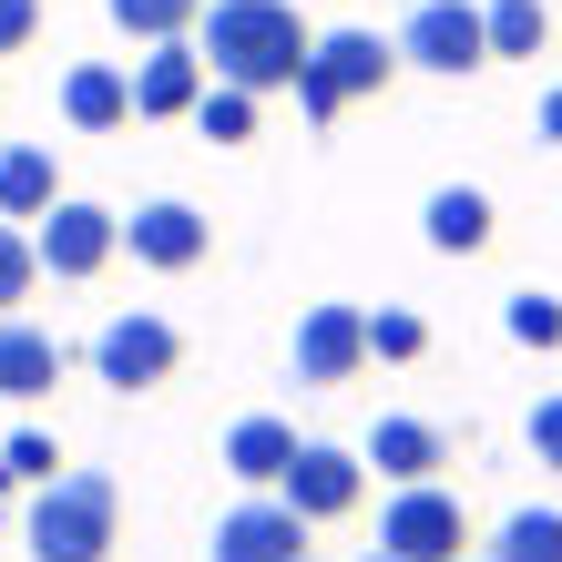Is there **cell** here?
I'll return each instance as SVG.
<instances>
[{"mask_svg":"<svg viewBox=\"0 0 562 562\" xmlns=\"http://www.w3.org/2000/svg\"><path fill=\"white\" fill-rule=\"evenodd\" d=\"M61 113H72V134H123V123H134V72L72 61V72H61Z\"/></svg>","mask_w":562,"mask_h":562,"instance_id":"13","label":"cell"},{"mask_svg":"<svg viewBox=\"0 0 562 562\" xmlns=\"http://www.w3.org/2000/svg\"><path fill=\"white\" fill-rule=\"evenodd\" d=\"M123 246H134V267L184 277L194 256H205V215L194 205H144V215H123Z\"/></svg>","mask_w":562,"mask_h":562,"instance_id":"12","label":"cell"},{"mask_svg":"<svg viewBox=\"0 0 562 562\" xmlns=\"http://www.w3.org/2000/svg\"><path fill=\"white\" fill-rule=\"evenodd\" d=\"M481 562H562V512H512Z\"/></svg>","mask_w":562,"mask_h":562,"instance_id":"21","label":"cell"},{"mask_svg":"<svg viewBox=\"0 0 562 562\" xmlns=\"http://www.w3.org/2000/svg\"><path fill=\"white\" fill-rule=\"evenodd\" d=\"M532 460L562 471V400H532Z\"/></svg>","mask_w":562,"mask_h":562,"instance_id":"28","label":"cell"},{"mask_svg":"<svg viewBox=\"0 0 562 562\" xmlns=\"http://www.w3.org/2000/svg\"><path fill=\"white\" fill-rule=\"evenodd\" d=\"M52 379H61V338L52 327H31V317H0V400H52Z\"/></svg>","mask_w":562,"mask_h":562,"instance_id":"14","label":"cell"},{"mask_svg":"<svg viewBox=\"0 0 562 562\" xmlns=\"http://www.w3.org/2000/svg\"><path fill=\"white\" fill-rule=\"evenodd\" d=\"M400 61H419V72H481L491 61L481 0H419V11L400 21Z\"/></svg>","mask_w":562,"mask_h":562,"instance_id":"7","label":"cell"},{"mask_svg":"<svg viewBox=\"0 0 562 562\" xmlns=\"http://www.w3.org/2000/svg\"><path fill=\"white\" fill-rule=\"evenodd\" d=\"M205 31V72L236 82V92H296V61H307L317 31L296 21V0H215V11H194Z\"/></svg>","mask_w":562,"mask_h":562,"instance_id":"1","label":"cell"},{"mask_svg":"<svg viewBox=\"0 0 562 562\" xmlns=\"http://www.w3.org/2000/svg\"><path fill=\"white\" fill-rule=\"evenodd\" d=\"M481 42H491V61H532L552 42V11L542 0H481Z\"/></svg>","mask_w":562,"mask_h":562,"instance_id":"19","label":"cell"},{"mask_svg":"<svg viewBox=\"0 0 562 562\" xmlns=\"http://www.w3.org/2000/svg\"><path fill=\"white\" fill-rule=\"evenodd\" d=\"M502 327L521 348H562V296H542V286H521L512 307H502Z\"/></svg>","mask_w":562,"mask_h":562,"instance_id":"23","label":"cell"},{"mask_svg":"<svg viewBox=\"0 0 562 562\" xmlns=\"http://www.w3.org/2000/svg\"><path fill=\"white\" fill-rule=\"evenodd\" d=\"M31 31H42V0H0V52H31Z\"/></svg>","mask_w":562,"mask_h":562,"instance_id":"27","label":"cell"},{"mask_svg":"<svg viewBox=\"0 0 562 562\" xmlns=\"http://www.w3.org/2000/svg\"><path fill=\"white\" fill-rule=\"evenodd\" d=\"M175 358H184V338H175V317H103V338H92V379H113L123 400L134 389H154V379H175Z\"/></svg>","mask_w":562,"mask_h":562,"instance_id":"6","label":"cell"},{"mask_svg":"<svg viewBox=\"0 0 562 562\" xmlns=\"http://www.w3.org/2000/svg\"><path fill=\"white\" fill-rule=\"evenodd\" d=\"M194 123H205L215 144H246V134H256V92H236V82H205V92H194Z\"/></svg>","mask_w":562,"mask_h":562,"instance_id":"22","label":"cell"},{"mask_svg":"<svg viewBox=\"0 0 562 562\" xmlns=\"http://www.w3.org/2000/svg\"><path fill=\"white\" fill-rule=\"evenodd\" d=\"M389 72H400V42H379V31H327V42H307V61H296V113L338 123L348 103H369Z\"/></svg>","mask_w":562,"mask_h":562,"instance_id":"3","label":"cell"},{"mask_svg":"<svg viewBox=\"0 0 562 562\" xmlns=\"http://www.w3.org/2000/svg\"><path fill=\"white\" fill-rule=\"evenodd\" d=\"M0 471H11V481H31V491H42V481H61V450H52V429H11Z\"/></svg>","mask_w":562,"mask_h":562,"instance_id":"25","label":"cell"},{"mask_svg":"<svg viewBox=\"0 0 562 562\" xmlns=\"http://www.w3.org/2000/svg\"><path fill=\"white\" fill-rule=\"evenodd\" d=\"M369 369V317L358 307H307L296 317V379L307 389H348Z\"/></svg>","mask_w":562,"mask_h":562,"instance_id":"9","label":"cell"},{"mask_svg":"<svg viewBox=\"0 0 562 562\" xmlns=\"http://www.w3.org/2000/svg\"><path fill=\"white\" fill-rule=\"evenodd\" d=\"M358 460H369V471L379 481H440V460H450V440H440V429H429V419H379L369 429V450H358Z\"/></svg>","mask_w":562,"mask_h":562,"instance_id":"15","label":"cell"},{"mask_svg":"<svg viewBox=\"0 0 562 562\" xmlns=\"http://www.w3.org/2000/svg\"><path fill=\"white\" fill-rule=\"evenodd\" d=\"M215 460H225L236 481H256V491H267V481L286 471V460H296V429L256 409V419H236V429H225V450H215Z\"/></svg>","mask_w":562,"mask_h":562,"instance_id":"16","label":"cell"},{"mask_svg":"<svg viewBox=\"0 0 562 562\" xmlns=\"http://www.w3.org/2000/svg\"><path fill=\"white\" fill-rule=\"evenodd\" d=\"M215 72H205V52L194 42H154L144 61H134V113H154V123H175V113H194V92H205Z\"/></svg>","mask_w":562,"mask_h":562,"instance_id":"11","label":"cell"},{"mask_svg":"<svg viewBox=\"0 0 562 562\" xmlns=\"http://www.w3.org/2000/svg\"><path fill=\"white\" fill-rule=\"evenodd\" d=\"M0 521H11V471H0Z\"/></svg>","mask_w":562,"mask_h":562,"instance_id":"30","label":"cell"},{"mask_svg":"<svg viewBox=\"0 0 562 562\" xmlns=\"http://www.w3.org/2000/svg\"><path fill=\"white\" fill-rule=\"evenodd\" d=\"M61 205V175L42 144H0V215H52Z\"/></svg>","mask_w":562,"mask_h":562,"instance_id":"18","label":"cell"},{"mask_svg":"<svg viewBox=\"0 0 562 562\" xmlns=\"http://www.w3.org/2000/svg\"><path fill=\"white\" fill-rule=\"evenodd\" d=\"M205 562H307V521H296L286 502H236L215 521Z\"/></svg>","mask_w":562,"mask_h":562,"instance_id":"10","label":"cell"},{"mask_svg":"<svg viewBox=\"0 0 562 562\" xmlns=\"http://www.w3.org/2000/svg\"><path fill=\"white\" fill-rule=\"evenodd\" d=\"M429 246L440 256H481L491 246V194L481 184H440L429 194Z\"/></svg>","mask_w":562,"mask_h":562,"instance_id":"17","label":"cell"},{"mask_svg":"<svg viewBox=\"0 0 562 562\" xmlns=\"http://www.w3.org/2000/svg\"><path fill=\"white\" fill-rule=\"evenodd\" d=\"M369 562H389V552H369Z\"/></svg>","mask_w":562,"mask_h":562,"instance_id":"31","label":"cell"},{"mask_svg":"<svg viewBox=\"0 0 562 562\" xmlns=\"http://www.w3.org/2000/svg\"><path fill=\"white\" fill-rule=\"evenodd\" d=\"M113 246H123V215H103V205H61L42 215V236H31V256H42V277H103L113 267Z\"/></svg>","mask_w":562,"mask_h":562,"instance_id":"8","label":"cell"},{"mask_svg":"<svg viewBox=\"0 0 562 562\" xmlns=\"http://www.w3.org/2000/svg\"><path fill=\"white\" fill-rule=\"evenodd\" d=\"M532 134H542V144H562V82L542 92V123H532Z\"/></svg>","mask_w":562,"mask_h":562,"instance_id":"29","label":"cell"},{"mask_svg":"<svg viewBox=\"0 0 562 562\" xmlns=\"http://www.w3.org/2000/svg\"><path fill=\"white\" fill-rule=\"evenodd\" d=\"M31 277H42V256H31V236H21L11 215H0V317H11L21 296H31Z\"/></svg>","mask_w":562,"mask_h":562,"instance_id":"24","label":"cell"},{"mask_svg":"<svg viewBox=\"0 0 562 562\" xmlns=\"http://www.w3.org/2000/svg\"><path fill=\"white\" fill-rule=\"evenodd\" d=\"M460 562H471V552H460Z\"/></svg>","mask_w":562,"mask_h":562,"instance_id":"32","label":"cell"},{"mask_svg":"<svg viewBox=\"0 0 562 562\" xmlns=\"http://www.w3.org/2000/svg\"><path fill=\"white\" fill-rule=\"evenodd\" d=\"M460 491H440V481H409L400 502L379 512V552L389 562H460Z\"/></svg>","mask_w":562,"mask_h":562,"instance_id":"4","label":"cell"},{"mask_svg":"<svg viewBox=\"0 0 562 562\" xmlns=\"http://www.w3.org/2000/svg\"><path fill=\"white\" fill-rule=\"evenodd\" d=\"M21 542L31 562H103L123 542V491L113 471H61L31 491V512H21Z\"/></svg>","mask_w":562,"mask_h":562,"instance_id":"2","label":"cell"},{"mask_svg":"<svg viewBox=\"0 0 562 562\" xmlns=\"http://www.w3.org/2000/svg\"><path fill=\"white\" fill-rule=\"evenodd\" d=\"M103 11H113V31H134V42H184L205 0H103Z\"/></svg>","mask_w":562,"mask_h":562,"instance_id":"20","label":"cell"},{"mask_svg":"<svg viewBox=\"0 0 562 562\" xmlns=\"http://www.w3.org/2000/svg\"><path fill=\"white\" fill-rule=\"evenodd\" d=\"M419 348H429V327H419L409 307H379V317H369V358H419Z\"/></svg>","mask_w":562,"mask_h":562,"instance_id":"26","label":"cell"},{"mask_svg":"<svg viewBox=\"0 0 562 562\" xmlns=\"http://www.w3.org/2000/svg\"><path fill=\"white\" fill-rule=\"evenodd\" d=\"M358 491H369V460H358V450H327V440H296V460L277 471V502L296 521H348Z\"/></svg>","mask_w":562,"mask_h":562,"instance_id":"5","label":"cell"}]
</instances>
